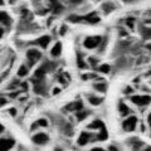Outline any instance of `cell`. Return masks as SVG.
<instances>
[{"label": "cell", "instance_id": "cell-1", "mask_svg": "<svg viewBox=\"0 0 151 151\" xmlns=\"http://www.w3.org/2000/svg\"><path fill=\"white\" fill-rule=\"evenodd\" d=\"M137 117L136 116H129V117H125V120L122 121V130L125 132H134L137 127Z\"/></svg>", "mask_w": 151, "mask_h": 151}, {"label": "cell", "instance_id": "cell-2", "mask_svg": "<svg viewBox=\"0 0 151 151\" xmlns=\"http://www.w3.org/2000/svg\"><path fill=\"white\" fill-rule=\"evenodd\" d=\"M131 102L139 107H146L151 103V96L150 94H139V96H130Z\"/></svg>", "mask_w": 151, "mask_h": 151}, {"label": "cell", "instance_id": "cell-3", "mask_svg": "<svg viewBox=\"0 0 151 151\" xmlns=\"http://www.w3.org/2000/svg\"><path fill=\"white\" fill-rule=\"evenodd\" d=\"M42 58V53L35 48H30L27 50V59H28V65L32 67L33 64H35L38 60Z\"/></svg>", "mask_w": 151, "mask_h": 151}, {"label": "cell", "instance_id": "cell-4", "mask_svg": "<svg viewBox=\"0 0 151 151\" xmlns=\"http://www.w3.org/2000/svg\"><path fill=\"white\" fill-rule=\"evenodd\" d=\"M102 38L100 35H93V37H87L83 42V45L86 47L87 49H94L97 48L98 45H101Z\"/></svg>", "mask_w": 151, "mask_h": 151}, {"label": "cell", "instance_id": "cell-5", "mask_svg": "<svg viewBox=\"0 0 151 151\" xmlns=\"http://www.w3.org/2000/svg\"><path fill=\"white\" fill-rule=\"evenodd\" d=\"M32 141L35 145L43 146V145L49 142V136L47 134H44V132H37V134H34L32 136Z\"/></svg>", "mask_w": 151, "mask_h": 151}, {"label": "cell", "instance_id": "cell-6", "mask_svg": "<svg viewBox=\"0 0 151 151\" xmlns=\"http://www.w3.org/2000/svg\"><path fill=\"white\" fill-rule=\"evenodd\" d=\"M92 140H96V136H94L93 134H91V132H88V131H83V132H81V135H79L77 142H78L79 146H84V145L91 142Z\"/></svg>", "mask_w": 151, "mask_h": 151}, {"label": "cell", "instance_id": "cell-7", "mask_svg": "<svg viewBox=\"0 0 151 151\" xmlns=\"http://www.w3.org/2000/svg\"><path fill=\"white\" fill-rule=\"evenodd\" d=\"M83 103H82V101H73V102H70V103H68L67 106L64 107V111L65 112H78V111H81V110H83Z\"/></svg>", "mask_w": 151, "mask_h": 151}, {"label": "cell", "instance_id": "cell-8", "mask_svg": "<svg viewBox=\"0 0 151 151\" xmlns=\"http://www.w3.org/2000/svg\"><path fill=\"white\" fill-rule=\"evenodd\" d=\"M15 145L13 139H0V151H9Z\"/></svg>", "mask_w": 151, "mask_h": 151}, {"label": "cell", "instance_id": "cell-9", "mask_svg": "<svg viewBox=\"0 0 151 151\" xmlns=\"http://www.w3.org/2000/svg\"><path fill=\"white\" fill-rule=\"evenodd\" d=\"M117 110H119V112H120V116L124 117V119H125L126 116H130V113H131V108L127 106L124 101H120V102H119Z\"/></svg>", "mask_w": 151, "mask_h": 151}, {"label": "cell", "instance_id": "cell-10", "mask_svg": "<svg viewBox=\"0 0 151 151\" xmlns=\"http://www.w3.org/2000/svg\"><path fill=\"white\" fill-rule=\"evenodd\" d=\"M47 65L43 64V65H40L39 68H37L35 69V72H34V81H43L44 79V76L47 73Z\"/></svg>", "mask_w": 151, "mask_h": 151}, {"label": "cell", "instance_id": "cell-11", "mask_svg": "<svg viewBox=\"0 0 151 151\" xmlns=\"http://www.w3.org/2000/svg\"><path fill=\"white\" fill-rule=\"evenodd\" d=\"M87 101H88V103L91 106L97 107V106H100L101 103L103 102V98L100 97V96H96V94H88V96H87Z\"/></svg>", "mask_w": 151, "mask_h": 151}, {"label": "cell", "instance_id": "cell-12", "mask_svg": "<svg viewBox=\"0 0 151 151\" xmlns=\"http://www.w3.org/2000/svg\"><path fill=\"white\" fill-rule=\"evenodd\" d=\"M81 22H86V23H89V24H96V23L100 22V17H98L97 13H91L84 18H81Z\"/></svg>", "mask_w": 151, "mask_h": 151}, {"label": "cell", "instance_id": "cell-13", "mask_svg": "<svg viewBox=\"0 0 151 151\" xmlns=\"http://www.w3.org/2000/svg\"><path fill=\"white\" fill-rule=\"evenodd\" d=\"M50 37L49 35H43V37H40V38H38V39L34 42V43L37 44V45H39L40 48H43V49H45L49 45V43H50Z\"/></svg>", "mask_w": 151, "mask_h": 151}, {"label": "cell", "instance_id": "cell-14", "mask_svg": "<svg viewBox=\"0 0 151 151\" xmlns=\"http://www.w3.org/2000/svg\"><path fill=\"white\" fill-rule=\"evenodd\" d=\"M107 83L106 82H94L93 83V89L96 92H100V93H106L107 92Z\"/></svg>", "mask_w": 151, "mask_h": 151}, {"label": "cell", "instance_id": "cell-15", "mask_svg": "<svg viewBox=\"0 0 151 151\" xmlns=\"http://www.w3.org/2000/svg\"><path fill=\"white\" fill-rule=\"evenodd\" d=\"M105 126V124H103V122L101 121V120H93L91 124H88V130H92V131H98V130H101L102 127Z\"/></svg>", "mask_w": 151, "mask_h": 151}, {"label": "cell", "instance_id": "cell-16", "mask_svg": "<svg viewBox=\"0 0 151 151\" xmlns=\"http://www.w3.org/2000/svg\"><path fill=\"white\" fill-rule=\"evenodd\" d=\"M50 54H52V57H54V58H58V57L62 54V44H60L59 42H57L53 45V48L50 50Z\"/></svg>", "mask_w": 151, "mask_h": 151}, {"label": "cell", "instance_id": "cell-17", "mask_svg": "<svg viewBox=\"0 0 151 151\" xmlns=\"http://www.w3.org/2000/svg\"><path fill=\"white\" fill-rule=\"evenodd\" d=\"M0 23H1L3 25H6V27H9L12 24V19H10V17L8 15V13L0 12Z\"/></svg>", "mask_w": 151, "mask_h": 151}, {"label": "cell", "instance_id": "cell-18", "mask_svg": "<svg viewBox=\"0 0 151 151\" xmlns=\"http://www.w3.org/2000/svg\"><path fill=\"white\" fill-rule=\"evenodd\" d=\"M108 137V132L106 130V127L103 126L101 130H98V134L96 135V140L97 141H106Z\"/></svg>", "mask_w": 151, "mask_h": 151}, {"label": "cell", "instance_id": "cell-19", "mask_svg": "<svg viewBox=\"0 0 151 151\" xmlns=\"http://www.w3.org/2000/svg\"><path fill=\"white\" fill-rule=\"evenodd\" d=\"M28 73H29V65L28 64H22L20 67H19L18 69V77H25V76H28Z\"/></svg>", "mask_w": 151, "mask_h": 151}, {"label": "cell", "instance_id": "cell-20", "mask_svg": "<svg viewBox=\"0 0 151 151\" xmlns=\"http://www.w3.org/2000/svg\"><path fill=\"white\" fill-rule=\"evenodd\" d=\"M88 115H89V112L86 111V110L83 108V110L78 111V112H76V119H77V121H83V120H86V119H87Z\"/></svg>", "mask_w": 151, "mask_h": 151}, {"label": "cell", "instance_id": "cell-21", "mask_svg": "<svg viewBox=\"0 0 151 151\" xmlns=\"http://www.w3.org/2000/svg\"><path fill=\"white\" fill-rule=\"evenodd\" d=\"M77 65H78V68H81V69H84L88 67V63L86 60H83V57L81 53H77Z\"/></svg>", "mask_w": 151, "mask_h": 151}, {"label": "cell", "instance_id": "cell-22", "mask_svg": "<svg viewBox=\"0 0 151 151\" xmlns=\"http://www.w3.org/2000/svg\"><path fill=\"white\" fill-rule=\"evenodd\" d=\"M131 141H132L131 147H132V150H134V151H140V149L144 146V144L141 142L140 140H137V139H132Z\"/></svg>", "mask_w": 151, "mask_h": 151}, {"label": "cell", "instance_id": "cell-23", "mask_svg": "<svg viewBox=\"0 0 151 151\" xmlns=\"http://www.w3.org/2000/svg\"><path fill=\"white\" fill-rule=\"evenodd\" d=\"M102 9H103V12H105L106 14H110L111 12H113V10H115V9H116V6L113 5L112 3H106V4H103Z\"/></svg>", "mask_w": 151, "mask_h": 151}, {"label": "cell", "instance_id": "cell-24", "mask_svg": "<svg viewBox=\"0 0 151 151\" xmlns=\"http://www.w3.org/2000/svg\"><path fill=\"white\" fill-rule=\"evenodd\" d=\"M141 34H142L145 39H151V28H149V27L141 28Z\"/></svg>", "mask_w": 151, "mask_h": 151}, {"label": "cell", "instance_id": "cell-25", "mask_svg": "<svg viewBox=\"0 0 151 151\" xmlns=\"http://www.w3.org/2000/svg\"><path fill=\"white\" fill-rule=\"evenodd\" d=\"M97 69L100 70L101 73H105V74H106V73H110L111 67H110L108 64H101V65H98V67H97Z\"/></svg>", "mask_w": 151, "mask_h": 151}, {"label": "cell", "instance_id": "cell-26", "mask_svg": "<svg viewBox=\"0 0 151 151\" xmlns=\"http://www.w3.org/2000/svg\"><path fill=\"white\" fill-rule=\"evenodd\" d=\"M35 122H37V125L39 127H48V125H49V122H48L47 119H39V120H37Z\"/></svg>", "mask_w": 151, "mask_h": 151}, {"label": "cell", "instance_id": "cell-27", "mask_svg": "<svg viewBox=\"0 0 151 151\" xmlns=\"http://www.w3.org/2000/svg\"><path fill=\"white\" fill-rule=\"evenodd\" d=\"M125 24L130 28V29H134V25H135V19L134 18H129V19H126V22H125Z\"/></svg>", "mask_w": 151, "mask_h": 151}, {"label": "cell", "instance_id": "cell-28", "mask_svg": "<svg viewBox=\"0 0 151 151\" xmlns=\"http://www.w3.org/2000/svg\"><path fill=\"white\" fill-rule=\"evenodd\" d=\"M97 76L93 74V73H89V74H82V79L83 81H88V79H96Z\"/></svg>", "mask_w": 151, "mask_h": 151}, {"label": "cell", "instance_id": "cell-29", "mask_svg": "<svg viewBox=\"0 0 151 151\" xmlns=\"http://www.w3.org/2000/svg\"><path fill=\"white\" fill-rule=\"evenodd\" d=\"M124 94H126V96H132V93H134V88L132 87H130V86H127V87H125L124 88Z\"/></svg>", "mask_w": 151, "mask_h": 151}, {"label": "cell", "instance_id": "cell-30", "mask_svg": "<svg viewBox=\"0 0 151 151\" xmlns=\"http://www.w3.org/2000/svg\"><path fill=\"white\" fill-rule=\"evenodd\" d=\"M97 59H94V58H89V63H88V65H92L93 68H96V67H98L97 65Z\"/></svg>", "mask_w": 151, "mask_h": 151}, {"label": "cell", "instance_id": "cell-31", "mask_svg": "<svg viewBox=\"0 0 151 151\" xmlns=\"http://www.w3.org/2000/svg\"><path fill=\"white\" fill-rule=\"evenodd\" d=\"M8 103V100L5 97H3V96H0V107H3V106H5Z\"/></svg>", "mask_w": 151, "mask_h": 151}, {"label": "cell", "instance_id": "cell-32", "mask_svg": "<svg viewBox=\"0 0 151 151\" xmlns=\"http://www.w3.org/2000/svg\"><path fill=\"white\" fill-rule=\"evenodd\" d=\"M9 113H10L13 117H15V116H17V113H18V111L15 110V108H10V110H9Z\"/></svg>", "mask_w": 151, "mask_h": 151}, {"label": "cell", "instance_id": "cell-33", "mask_svg": "<svg viewBox=\"0 0 151 151\" xmlns=\"http://www.w3.org/2000/svg\"><path fill=\"white\" fill-rule=\"evenodd\" d=\"M65 32H67V27H65V25H62V27H60V33H59V34L60 35H64V33Z\"/></svg>", "mask_w": 151, "mask_h": 151}, {"label": "cell", "instance_id": "cell-34", "mask_svg": "<svg viewBox=\"0 0 151 151\" xmlns=\"http://www.w3.org/2000/svg\"><path fill=\"white\" fill-rule=\"evenodd\" d=\"M108 151H119V149L116 147V146H113V145H111L110 147H108Z\"/></svg>", "mask_w": 151, "mask_h": 151}, {"label": "cell", "instance_id": "cell-35", "mask_svg": "<svg viewBox=\"0 0 151 151\" xmlns=\"http://www.w3.org/2000/svg\"><path fill=\"white\" fill-rule=\"evenodd\" d=\"M38 127H39V126H38V125H37V122H34V124H33V125H32V127H30V130H32V131H34L35 129H38Z\"/></svg>", "mask_w": 151, "mask_h": 151}, {"label": "cell", "instance_id": "cell-36", "mask_svg": "<svg viewBox=\"0 0 151 151\" xmlns=\"http://www.w3.org/2000/svg\"><path fill=\"white\" fill-rule=\"evenodd\" d=\"M60 92V89L58 88V87H57V88H53V94H54V96H55V94H58Z\"/></svg>", "mask_w": 151, "mask_h": 151}, {"label": "cell", "instance_id": "cell-37", "mask_svg": "<svg viewBox=\"0 0 151 151\" xmlns=\"http://www.w3.org/2000/svg\"><path fill=\"white\" fill-rule=\"evenodd\" d=\"M4 131H5V127L3 126V124H0V135H1Z\"/></svg>", "mask_w": 151, "mask_h": 151}, {"label": "cell", "instance_id": "cell-38", "mask_svg": "<svg viewBox=\"0 0 151 151\" xmlns=\"http://www.w3.org/2000/svg\"><path fill=\"white\" fill-rule=\"evenodd\" d=\"M91 151H105V150L101 149V147H96V149H92Z\"/></svg>", "mask_w": 151, "mask_h": 151}, {"label": "cell", "instance_id": "cell-39", "mask_svg": "<svg viewBox=\"0 0 151 151\" xmlns=\"http://www.w3.org/2000/svg\"><path fill=\"white\" fill-rule=\"evenodd\" d=\"M147 122H149V124H151V112L149 113V116H147Z\"/></svg>", "mask_w": 151, "mask_h": 151}, {"label": "cell", "instance_id": "cell-40", "mask_svg": "<svg viewBox=\"0 0 151 151\" xmlns=\"http://www.w3.org/2000/svg\"><path fill=\"white\" fill-rule=\"evenodd\" d=\"M3 34H4V29H3V28H0V38L3 37Z\"/></svg>", "mask_w": 151, "mask_h": 151}, {"label": "cell", "instance_id": "cell-41", "mask_svg": "<svg viewBox=\"0 0 151 151\" xmlns=\"http://www.w3.org/2000/svg\"><path fill=\"white\" fill-rule=\"evenodd\" d=\"M144 151H151V146H146Z\"/></svg>", "mask_w": 151, "mask_h": 151}, {"label": "cell", "instance_id": "cell-42", "mask_svg": "<svg viewBox=\"0 0 151 151\" xmlns=\"http://www.w3.org/2000/svg\"><path fill=\"white\" fill-rule=\"evenodd\" d=\"M124 1H126V3H131V1H134V0H124Z\"/></svg>", "mask_w": 151, "mask_h": 151}, {"label": "cell", "instance_id": "cell-43", "mask_svg": "<svg viewBox=\"0 0 151 151\" xmlns=\"http://www.w3.org/2000/svg\"><path fill=\"white\" fill-rule=\"evenodd\" d=\"M146 48H149V49L151 50V44H149V45H146Z\"/></svg>", "mask_w": 151, "mask_h": 151}, {"label": "cell", "instance_id": "cell-44", "mask_svg": "<svg viewBox=\"0 0 151 151\" xmlns=\"http://www.w3.org/2000/svg\"><path fill=\"white\" fill-rule=\"evenodd\" d=\"M4 4V0H0V5H3Z\"/></svg>", "mask_w": 151, "mask_h": 151}]
</instances>
